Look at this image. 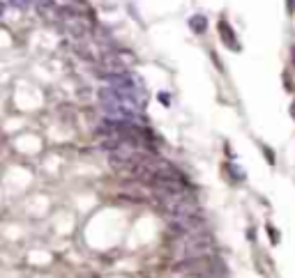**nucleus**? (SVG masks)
Wrapping results in <instances>:
<instances>
[{"instance_id": "nucleus-1", "label": "nucleus", "mask_w": 295, "mask_h": 278, "mask_svg": "<svg viewBox=\"0 0 295 278\" xmlns=\"http://www.w3.org/2000/svg\"><path fill=\"white\" fill-rule=\"evenodd\" d=\"M212 251V235L208 230L189 232V235H180L173 242V253L178 255V260H192V258H208Z\"/></svg>"}, {"instance_id": "nucleus-2", "label": "nucleus", "mask_w": 295, "mask_h": 278, "mask_svg": "<svg viewBox=\"0 0 295 278\" xmlns=\"http://www.w3.org/2000/svg\"><path fill=\"white\" fill-rule=\"evenodd\" d=\"M219 35H224V39H226V44H229L231 48H235V51H240L238 42L233 39V30L229 28V23H226V21H219Z\"/></svg>"}, {"instance_id": "nucleus-3", "label": "nucleus", "mask_w": 295, "mask_h": 278, "mask_svg": "<svg viewBox=\"0 0 295 278\" xmlns=\"http://www.w3.org/2000/svg\"><path fill=\"white\" fill-rule=\"evenodd\" d=\"M189 23H192V28L196 30V32H203V30H205V18L203 16H194Z\"/></svg>"}, {"instance_id": "nucleus-4", "label": "nucleus", "mask_w": 295, "mask_h": 278, "mask_svg": "<svg viewBox=\"0 0 295 278\" xmlns=\"http://www.w3.org/2000/svg\"><path fill=\"white\" fill-rule=\"evenodd\" d=\"M293 60H295V48H293Z\"/></svg>"}]
</instances>
